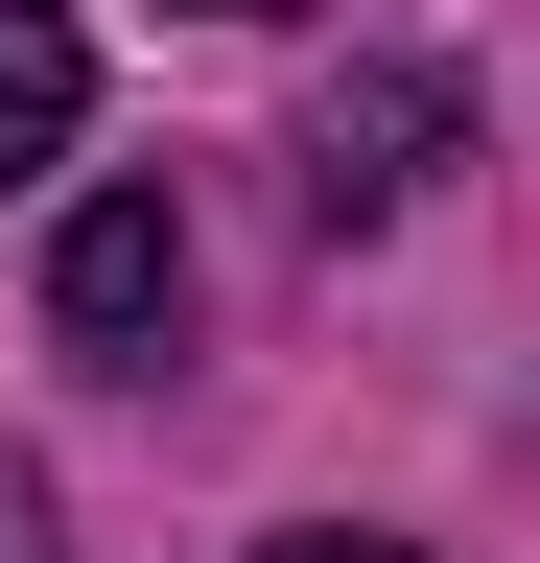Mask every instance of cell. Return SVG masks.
<instances>
[{
    "label": "cell",
    "mask_w": 540,
    "mask_h": 563,
    "mask_svg": "<svg viewBox=\"0 0 540 563\" xmlns=\"http://www.w3.org/2000/svg\"><path fill=\"white\" fill-rule=\"evenodd\" d=\"M71 118H95L71 0H0V188H47V165H71Z\"/></svg>",
    "instance_id": "obj_3"
},
{
    "label": "cell",
    "mask_w": 540,
    "mask_h": 563,
    "mask_svg": "<svg viewBox=\"0 0 540 563\" xmlns=\"http://www.w3.org/2000/svg\"><path fill=\"white\" fill-rule=\"evenodd\" d=\"M47 352L71 376H165L188 352V188H95L47 235Z\"/></svg>",
    "instance_id": "obj_2"
},
{
    "label": "cell",
    "mask_w": 540,
    "mask_h": 563,
    "mask_svg": "<svg viewBox=\"0 0 540 563\" xmlns=\"http://www.w3.org/2000/svg\"><path fill=\"white\" fill-rule=\"evenodd\" d=\"M0 563H47V470L24 446H0Z\"/></svg>",
    "instance_id": "obj_4"
},
{
    "label": "cell",
    "mask_w": 540,
    "mask_h": 563,
    "mask_svg": "<svg viewBox=\"0 0 540 563\" xmlns=\"http://www.w3.org/2000/svg\"><path fill=\"white\" fill-rule=\"evenodd\" d=\"M258 563H399V540H258Z\"/></svg>",
    "instance_id": "obj_5"
},
{
    "label": "cell",
    "mask_w": 540,
    "mask_h": 563,
    "mask_svg": "<svg viewBox=\"0 0 540 563\" xmlns=\"http://www.w3.org/2000/svg\"><path fill=\"white\" fill-rule=\"evenodd\" d=\"M447 165H470V70H447V47H376V70H329V95H306V211H329V235L423 211Z\"/></svg>",
    "instance_id": "obj_1"
},
{
    "label": "cell",
    "mask_w": 540,
    "mask_h": 563,
    "mask_svg": "<svg viewBox=\"0 0 540 563\" xmlns=\"http://www.w3.org/2000/svg\"><path fill=\"white\" fill-rule=\"evenodd\" d=\"M212 24H306V0H212Z\"/></svg>",
    "instance_id": "obj_6"
}]
</instances>
